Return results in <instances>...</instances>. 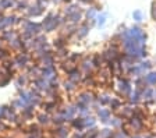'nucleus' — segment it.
I'll use <instances>...</instances> for the list:
<instances>
[{
  "mask_svg": "<svg viewBox=\"0 0 156 138\" xmlns=\"http://www.w3.org/2000/svg\"><path fill=\"white\" fill-rule=\"evenodd\" d=\"M39 122L42 123V124H43V123L46 124V123H49V117L46 115H41V116H39Z\"/></svg>",
  "mask_w": 156,
  "mask_h": 138,
  "instance_id": "7ed1b4c3",
  "label": "nucleus"
},
{
  "mask_svg": "<svg viewBox=\"0 0 156 138\" xmlns=\"http://www.w3.org/2000/svg\"><path fill=\"white\" fill-rule=\"evenodd\" d=\"M27 60H28V57L25 55H20V56L16 57V64L20 67H24L27 64Z\"/></svg>",
  "mask_w": 156,
  "mask_h": 138,
  "instance_id": "f257e3e1",
  "label": "nucleus"
},
{
  "mask_svg": "<svg viewBox=\"0 0 156 138\" xmlns=\"http://www.w3.org/2000/svg\"><path fill=\"white\" fill-rule=\"evenodd\" d=\"M41 9H39V7H31V9H29V14H31V16H38V14H41Z\"/></svg>",
  "mask_w": 156,
  "mask_h": 138,
  "instance_id": "f03ea898",
  "label": "nucleus"
}]
</instances>
